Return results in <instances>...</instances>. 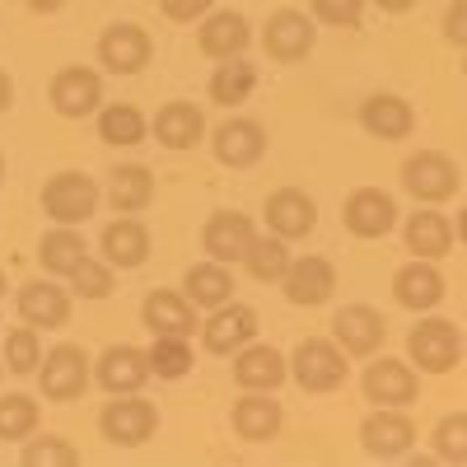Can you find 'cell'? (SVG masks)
I'll list each match as a JSON object with an SVG mask.
<instances>
[{"label": "cell", "instance_id": "6da1fadb", "mask_svg": "<svg viewBox=\"0 0 467 467\" xmlns=\"http://www.w3.org/2000/svg\"><path fill=\"white\" fill-rule=\"evenodd\" d=\"M346 350L327 337H308L295 346L290 356V379L304 388V393H337V388L346 383Z\"/></svg>", "mask_w": 467, "mask_h": 467}, {"label": "cell", "instance_id": "7a4b0ae2", "mask_svg": "<svg viewBox=\"0 0 467 467\" xmlns=\"http://www.w3.org/2000/svg\"><path fill=\"white\" fill-rule=\"evenodd\" d=\"M99 431L117 449H136L160 431V407L145 402L140 393H117V402H108L99 416Z\"/></svg>", "mask_w": 467, "mask_h": 467}, {"label": "cell", "instance_id": "3957f363", "mask_svg": "<svg viewBox=\"0 0 467 467\" xmlns=\"http://www.w3.org/2000/svg\"><path fill=\"white\" fill-rule=\"evenodd\" d=\"M89 365L94 360L85 356L80 346H70V341L66 346H52L47 360L37 365V388H43V398L47 402H75L89 388V374H94Z\"/></svg>", "mask_w": 467, "mask_h": 467}, {"label": "cell", "instance_id": "277c9868", "mask_svg": "<svg viewBox=\"0 0 467 467\" xmlns=\"http://www.w3.org/2000/svg\"><path fill=\"white\" fill-rule=\"evenodd\" d=\"M458 164L449 160L444 150H420V154H411V160L402 164V187L411 192L416 202H425V206H440V202H449L453 192H458Z\"/></svg>", "mask_w": 467, "mask_h": 467}, {"label": "cell", "instance_id": "5b68a950", "mask_svg": "<svg viewBox=\"0 0 467 467\" xmlns=\"http://www.w3.org/2000/svg\"><path fill=\"white\" fill-rule=\"evenodd\" d=\"M94 206H99V182L89 173L66 169V173L47 178V187H43V211L57 224H85L94 215Z\"/></svg>", "mask_w": 467, "mask_h": 467}, {"label": "cell", "instance_id": "8992f818", "mask_svg": "<svg viewBox=\"0 0 467 467\" xmlns=\"http://www.w3.org/2000/svg\"><path fill=\"white\" fill-rule=\"evenodd\" d=\"M314 43H318V28H314V19L299 15V10H276V15L266 19V28H262L266 57L281 61V66L304 61L308 52H314Z\"/></svg>", "mask_w": 467, "mask_h": 467}, {"label": "cell", "instance_id": "52a82bcc", "mask_svg": "<svg viewBox=\"0 0 467 467\" xmlns=\"http://www.w3.org/2000/svg\"><path fill=\"white\" fill-rule=\"evenodd\" d=\"M407 350H411V365H420L425 374H449L458 365V327L449 318H425L420 327H411L407 337Z\"/></svg>", "mask_w": 467, "mask_h": 467}, {"label": "cell", "instance_id": "ba28073f", "mask_svg": "<svg viewBox=\"0 0 467 467\" xmlns=\"http://www.w3.org/2000/svg\"><path fill=\"white\" fill-rule=\"evenodd\" d=\"M341 220L356 239H383V234L398 224V202L388 197L383 187H356L341 206Z\"/></svg>", "mask_w": 467, "mask_h": 467}, {"label": "cell", "instance_id": "9c48e42d", "mask_svg": "<svg viewBox=\"0 0 467 467\" xmlns=\"http://www.w3.org/2000/svg\"><path fill=\"white\" fill-rule=\"evenodd\" d=\"M360 444L369 458H402L416 444V420L402 407H379L360 425Z\"/></svg>", "mask_w": 467, "mask_h": 467}, {"label": "cell", "instance_id": "30bf717a", "mask_svg": "<svg viewBox=\"0 0 467 467\" xmlns=\"http://www.w3.org/2000/svg\"><path fill=\"white\" fill-rule=\"evenodd\" d=\"M154 369H150V350H140V346H108L103 356L94 360V379H99V388H108V393L117 398V393H140L145 388V379H150Z\"/></svg>", "mask_w": 467, "mask_h": 467}, {"label": "cell", "instance_id": "8fae6325", "mask_svg": "<svg viewBox=\"0 0 467 467\" xmlns=\"http://www.w3.org/2000/svg\"><path fill=\"white\" fill-rule=\"evenodd\" d=\"M211 150H215V160L224 169H253L266 154V131H262V122H253V117H229V122L215 127Z\"/></svg>", "mask_w": 467, "mask_h": 467}, {"label": "cell", "instance_id": "7c38bea8", "mask_svg": "<svg viewBox=\"0 0 467 467\" xmlns=\"http://www.w3.org/2000/svg\"><path fill=\"white\" fill-rule=\"evenodd\" d=\"M253 337H257V314L248 304H234V299L211 308V318L202 327V341H206L211 356H239Z\"/></svg>", "mask_w": 467, "mask_h": 467}, {"label": "cell", "instance_id": "4fadbf2b", "mask_svg": "<svg viewBox=\"0 0 467 467\" xmlns=\"http://www.w3.org/2000/svg\"><path fill=\"white\" fill-rule=\"evenodd\" d=\"M332 337H337V346L346 350V356H374V350L383 346V337H388V318L369 304H346L332 318Z\"/></svg>", "mask_w": 467, "mask_h": 467}, {"label": "cell", "instance_id": "5bb4252c", "mask_svg": "<svg viewBox=\"0 0 467 467\" xmlns=\"http://www.w3.org/2000/svg\"><path fill=\"white\" fill-rule=\"evenodd\" d=\"M150 52H154V43H150V33L140 24H112L99 37V66H108L112 75L145 70L150 66Z\"/></svg>", "mask_w": 467, "mask_h": 467}, {"label": "cell", "instance_id": "9a60e30c", "mask_svg": "<svg viewBox=\"0 0 467 467\" xmlns=\"http://www.w3.org/2000/svg\"><path fill=\"white\" fill-rule=\"evenodd\" d=\"M281 285H285V299H290V304L318 308V304H327L332 290H337V271H332L327 257H290Z\"/></svg>", "mask_w": 467, "mask_h": 467}, {"label": "cell", "instance_id": "2e32d148", "mask_svg": "<svg viewBox=\"0 0 467 467\" xmlns=\"http://www.w3.org/2000/svg\"><path fill=\"white\" fill-rule=\"evenodd\" d=\"M262 215H266L271 234H281L285 244H290V239H304V234H314V224H318L314 197H308V192H299V187H276V192L266 197Z\"/></svg>", "mask_w": 467, "mask_h": 467}, {"label": "cell", "instance_id": "e0dca14e", "mask_svg": "<svg viewBox=\"0 0 467 467\" xmlns=\"http://www.w3.org/2000/svg\"><path fill=\"white\" fill-rule=\"evenodd\" d=\"M253 239H257V229L239 211H215L206 220V229H202V248L211 253V262H224V266L229 262H244L248 248H253Z\"/></svg>", "mask_w": 467, "mask_h": 467}, {"label": "cell", "instance_id": "ac0fdd59", "mask_svg": "<svg viewBox=\"0 0 467 467\" xmlns=\"http://www.w3.org/2000/svg\"><path fill=\"white\" fill-rule=\"evenodd\" d=\"M290 379V360L281 356L276 346H244L239 356H234V383L244 388V393H271V388H281Z\"/></svg>", "mask_w": 467, "mask_h": 467}, {"label": "cell", "instance_id": "d6986e66", "mask_svg": "<svg viewBox=\"0 0 467 467\" xmlns=\"http://www.w3.org/2000/svg\"><path fill=\"white\" fill-rule=\"evenodd\" d=\"M140 323L154 337H192L197 332V304L178 290H150L140 304Z\"/></svg>", "mask_w": 467, "mask_h": 467}, {"label": "cell", "instance_id": "ffe728a7", "mask_svg": "<svg viewBox=\"0 0 467 467\" xmlns=\"http://www.w3.org/2000/svg\"><path fill=\"white\" fill-rule=\"evenodd\" d=\"M360 388H365V398L379 402V407H407V402H416V393H420V379H416L411 365L383 356V360H374V365L365 369Z\"/></svg>", "mask_w": 467, "mask_h": 467}, {"label": "cell", "instance_id": "44dd1931", "mask_svg": "<svg viewBox=\"0 0 467 467\" xmlns=\"http://www.w3.org/2000/svg\"><path fill=\"white\" fill-rule=\"evenodd\" d=\"M103 103V80L89 66H66L52 75V108L61 117H89Z\"/></svg>", "mask_w": 467, "mask_h": 467}, {"label": "cell", "instance_id": "7402d4cb", "mask_svg": "<svg viewBox=\"0 0 467 467\" xmlns=\"http://www.w3.org/2000/svg\"><path fill=\"white\" fill-rule=\"evenodd\" d=\"M360 127L369 136H379V140H407L416 131V112L398 94H369L360 103Z\"/></svg>", "mask_w": 467, "mask_h": 467}, {"label": "cell", "instance_id": "603a6c76", "mask_svg": "<svg viewBox=\"0 0 467 467\" xmlns=\"http://www.w3.org/2000/svg\"><path fill=\"white\" fill-rule=\"evenodd\" d=\"M248 43H253L248 19H244V15H234V10H215V15H206V24L197 28V47H202L211 61L244 57Z\"/></svg>", "mask_w": 467, "mask_h": 467}, {"label": "cell", "instance_id": "cb8c5ba5", "mask_svg": "<svg viewBox=\"0 0 467 467\" xmlns=\"http://www.w3.org/2000/svg\"><path fill=\"white\" fill-rule=\"evenodd\" d=\"M393 295H398L402 308H411V314H431V308L444 299V276L435 271V262L416 257L393 276Z\"/></svg>", "mask_w": 467, "mask_h": 467}, {"label": "cell", "instance_id": "d4e9b609", "mask_svg": "<svg viewBox=\"0 0 467 467\" xmlns=\"http://www.w3.org/2000/svg\"><path fill=\"white\" fill-rule=\"evenodd\" d=\"M15 304H19V318L28 327H66V318H70V295L61 285H52V281L19 285V299Z\"/></svg>", "mask_w": 467, "mask_h": 467}, {"label": "cell", "instance_id": "484cf974", "mask_svg": "<svg viewBox=\"0 0 467 467\" xmlns=\"http://www.w3.org/2000/svg\"><path fill=\"white\" fill-rule=\"evenodd\" d=\"M154 136H160V145H169V150H192L206 136V117H202L197 103L173 99V103H164L160 112H154Z\"/></svg>", "mask_w": 467, "mask_h": 467}, {"label": "cell", "instance_id": "4316f807", "mask_svg": "<svg viewBox=\"0 0 467 467\" xmlns=\"http://www.w3.org/2000/svg\"><path fill=\"white\" fill-rule=\"evenodd\" d=\"M103 257L122 271H136L150 262V229L136 220V215H122L103 229Z\"/></svg>", "mask_w": 467, "mask_h": 467}, {"label": "cell", "instance_id": "83f0119b", "mask_svg": "<svg viewBox=\"0 0 467 467\" xmlns=\"http://www.w3.org/2000/svg\"><path fill=\"white\" fill-rule=\"evenodd\" d=\"M281 431V402H271L266 393H248L234 402V435L248 440V444H262Z\"/></svg>", "mask_w": 467, "mask_h": 467}, {"label": "cell", "instance_id": "f1b7e54d", "mask_svg": "<svg viewBox=\"0 0 467 467\" xmlns=\"http://www.w3.org/2000/svg\"><path fill=\"white\" fill-rule=\"evenodd\" d=\"M108 202L117 215H140L154 202V173L145 164H122L112 169V187H108Z\"/></svg>", "mask_w": 467, "mask_h": 467}, {"label": "cell", "instance_id": "f546056e", "mask_svg": "<svg viewBox=\"0 0 467 467\" xmlns=\"http://www.w3.org/2000/svg\"><path fill=\"white\" fill-rule=\"evenodd\" d=\"M182 295L197 304V308H220L234 299V276H229V266L224 262H197L182 276Z\"/></svg>", "mask_w": 467, "mask_h": 467}, {"label": "cell", "instance_id": "4dcf8cb0", "mask_svg": "<svg viewBox=\"0 0 467 467\" xmlns=\"http://www.w3.org/2000/svg\"><path fill=\"white\" fill-rule=\"evenodd\" d=\"M449 248H453V224H449V215H440V211H416V215L407 220V253L435 262V257H444Z\"/></svg>", "mask_w": 467, "mask_h": 467}, {"label": "cell", "instance_id": "1f68e13d", "mask_svg": "<svg viewBox=\"0 0 467 467\" xmlns=\"http://www.w3.org/2000/svg\"><path fill=\"white\" fill-rule=\"evenodd\" d=\"M85 257H89V248H85L80 234H75V224H61V229L43 234V244H37V262H43L47 276H70Z\"/></svg>", "mask_w": 467, "mask_h": 467}, {"label": "cell", "instance_id": "d6a6232c", "mask_svg": "<svg viewBox=\"0 0 467 467\" xmlns=\"http://www.w3.org/2000/svg\"><path fill=\"white\" fill-rule=\"evenodd\" d=\"M257 89V70L244 57H229L224 66H215L211 75V103L234 108V103H248V94Z\"/></svg>", "mask_w": 467, "mask_h": 467}, {"label": "cell", "instance_id": "836d02e7", "mask_svg": "<svg viewBox=\"0 0 467 467\" xmlns=\"http://www.w3.org/2000/svg\"><path fill=\"white\" fill-rule=\"evenodd\" d=\"M99 140L108 145H140L145 140V117L136 103H108L99 112Z\"/></svg>", "mask_w": 467, "mask_h": 467}, {"label": "cell", "instance_id": "e575fe53", "mask_svg": "<svg viewBox=\"0 0 467 467\" xmlns=\"http://www.w3.org/2000/svg\"><path fill=\"white\" fill-rule=\"evenodd\" d=\"M244 266L253 271L257 281H281V276H285V266H290V248H285V239H281V234H271V239H253Z\"/></svg>", "mask_w": 467, "mask_h": 467}, {"label": "cell", "instance_id": "d590c367", "mask_svg": "<svg viewBox=\"0 0 467 467\" xmlns=\"http://www.w3.org/2000/svg\"><path fill=\"white\" fill-rule=\"evenodd\" d=\"M5 369L10 374H37V365H43V341H37V327H10V337H5Z\"/></svg>", "mask_w": 467, "mask_h": 467}, {"label": "cell", "instance_id": "8d00e7d4", "mask_svg": "<svg viewBox=\"0 0 467 467\" xmlns=\"http://www.w3.org/2000/svg\"><path fill=\"white\" fill-rule=\"evenodd\" d=\"M37 420H43V411H37L33 398L24 393L0 398V440H28L37 431Z\"/></svg>", "mask_w": 467, "mask_h": 467}, {"label": "cell", "instance_id": "74e56055", "mask_svg": "<svg viewBox=\"0 0 467 467\" xmlns=\"http://www.w3.org/2000/svg\"><path fill=\"white\" fill-rule=\"evenodd\" d=\"M150 369L160 379H182L192 369V346L187 337H154L150 346Z\"/></svg>", "mask_w": 467, "mask_h": 467}, {"label": "cell", "instance_id": "f35d334b", "mask_svg": "<svg viewBox=\"0 0 467 467\" xmlns=\"http://www.w3.org/2000/svg\"><path fill=\"white\" fill-rule=\"evenodd\" d=\"M24 467H80V449L61 435L47 440H28L24 444Z\"/></svg>", "mask_w": 467, "mask_h": 467}, {"label": "cell", "instance_id": "ab89813d", "mask_svg": "<svg viewBox=\"0 0 467 467\" xmlns=\"http://www.w3.org/2000/svg\"><path fill=\"white\" fill-rule=\"evenodd\" d=\"M435 458L444 462H467V411H449L435 425Z\"/></svg>", "mask_w": 467, "mask_h": 467}, {"label": "cell", "instance_id": "60d3db41", "mask_svg": "<svg viewBox=\"0 0 467 467\" xmlns=\"http://www.w3.org/2000/svg\"><path fill=\"white\" fill-rule=\"evenodd\" d=\"M70 285H75V295H80V299H108L112 295V262L103 266V262L85 257L80 266L70 271Z\"/></svg>", "mask_w": 467, "mask_h": 467}, {"label": "cell", "instance_id": "b9f144b4", "mask_svg": "<svg viewBox=\"0 0 467 467\" xmlns=\"http://www.w3.org/2000/svg\"><path fill=\"white\" fill-rule=\"evenodd\" d=\"M314 5V19L332 24V28H360L365 0H308Z\"/></svg>", "mask_w": 467, "mask_h": 467}, {"label": "cell", "instance_id": "7bdbcfd3", "mask_svg": "<svg viewBox=\"0 0 467 467\" xmlns=\"http://www.w3.org/2000/svg\"><path fill=\"white\" fill-rule=\"evenodd\" d=\"M160 5H164V15H169L173 24H197L202 15H211L215 0H160Z\"/></svg>", "mask_w": 467, "mask_h": 467}, {"label": "cell", "instance_id": "ee69618b", "mask_svg": "<svg viewBox=\"0 0 467 467\" xmlns=\"http://www.w3.org/2000/svg\"><path fill=\"white\" fill-rule=\"evenodd\" d=\"M444 37L453 47L467 52V0H449V15H444Z\"/></svg>", "mask_w": 467, "mask_h": 467}, {"label": "cell", "instance_id": "f6af8a7d", "mask_svg": "<svg viewBox=\"0 0 467 467\" xmlns=\"http://www.w3.org/2000/svg\"><path fill=\"white\" fill-rule=\"evenodd\" d=\"M374 5H379L383 15H407V10L416 5V0H374Z\"/></svg>", "mask_w": 467, "mask_h": 467}, {"label": "cell", "instance_id": "bcb514c9", "mask_svg": "<svg viewBox=\"0 0 467 467\" xmlns=\"http://www.w3.org/2000/svg\"><path fill=\"white\" fill-rule=\"evenodd\" d=\"M66 5V0H28V10H37V15H57Z\"/></svg>", "mask_w": 467, "mask_h": 467}, {"label": "cell", "instance_id": "7dc6e473", "mask_svg": "<svg viewBox=\"0 0 467 467\" xmlns=\"http://www.w3.org/2000/svg\"><path fill=\"white\" fill-rule=\"evenodd\" d=\"M10 99H15V85H10V75H5V70H0V112H5V108H10Z\"/></svg>", "mask_w": 467, "mask_h": 467}, {"label": "cell", "instance_id": "c3c4849f", "mask_svg": "<svg viewBox=\"0 0 467 467\" xmlns=\"http://www.w3.org/2000/svg\"><path fill=\"white\" fill-rule=\"evenodd\" d=\"M458 239H462V244H467V211H462V215H458Z\"/></svg>", "mask_w": 467, "mask_h": 467}, {"label": "cell", "instance_id": "681fc988", "mask_svg": "<svg viewBox=\"0 0 467 467\" xmlns=\"http://www.w3.org/2000/svg\"><path fill=\"white\" fill-rule=\"evenodd\" d=\"M0 178H5V154H0Z\"/></svg>", "mask_w": 467, "mask_h": 467}, {"label": "cell", "instance_id": "f907efd6", "mask_svg": "<svg viewBox=\"0 0 467 467\" xmlns=\"http://www.w3.org/2000/svg\"><path fill=\"white\" fill-rule=\"evenodd\" d=\"M0 295H5V271H0Z\"/></svg>", "mask_w": 467, "mask_h": 467}, {"label": "cell", "instance_id": "816d5d0a", "mask_svg": "<svg viewBox=\"0 0 467 467\" xmlns=\"http://www.w3.org/2000/svg\"><path fill=\"white\" fill-rule=\"evenodd\" d=\"M0 374H5V356H0Z\"/></svg>", "mask_w": 467, "mask_h": 467}, {"label": "cell", "instance_id": "f5cc1de1", "mask_svg": "<svg viewBox=\"0 0 467 467\" xmlns=\"http://www.w3.org/2000/svg\"><path fill=\"white\" fill-rule=\"evenodd\" d=\"M462 75H467V57H462Z\"/></svg>", "mask_w": 467, "mask_h": 467}, {"label": "cell", "instance_id": "db71d44e", "mask_svg": "<svg viewBox=\"0 0 467 467\" xmlns=\"http://www.w3.org/2000/svg\"><path fill=\"white\" fill-rule=\"evenodd\" d=\"M462 350H467V337H462Z\"/></svg>", "mask_w": 467, "mask_h": 467}]
</instances>
